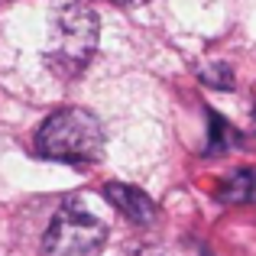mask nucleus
I'll return each instance as SVG.
<instances>
[{"label":"nucleus","mask_w":256,"mask_h":256,"mask_svg":"<svg viewBox=\"0 0 256 256\" xmlns=\"http://www.w3.org/2000/svg\"><path fill=\"white\" fill-rule=\"evenodd\" d=\"M104 150V126L84 107H62L36 130V152L52 162H94Z\"/></svg>","instance_id":"1"},{"label":"nucleus","mask_w":256,"mask_h":256,"mask_svg":"<svg viewBox=\"0 0 256 256\" xmlns=\"http://www.w3.org/2000/svg\"><path fill=\"white\" fill-rule=\"evenodd\" d=\"M98 16L88 4H65L52 13L49 23V46H46V62L56 75H78L88 68L94 49H98Z\"/></svg>","instance_id":"2"},{"label":"nucleus","mask_w":256,"mask_h":256,"mask_svg":"<svg viewBox=\"0 0 256 256\" xmlns=\"http://www.w3.org/2000/svg\"><path fill=\"white\" fill-rule=\"evenodd\" d=\"M107 244V224L88 211L78 198H65L42 237L46 256H100Z\"/></svg>","instance_id":"3"},{"label":"nucleus","mask_w":256,"mask_h":256,"mask_svg":"<svg viewBox=\"0 0 256 256\" xmlns=\"http://www.w3.org/2000/svg\"><path fill=\"white\" fill-rule=\"evenodd\" d=\"M104 198L110 201L126 220H133V224H150V220L156 218V204H152V198L146 192H140V188H133V185L107 182V185H104Z\"/></svg>","instance_id":"4"},{"label":"nucleus","mask_w":256,"mask_h":256,"mask_svg":"<svg viewBox=\"0 0 256 256\" xmlns=\"http://www.w3.org/2000/svg\"><path fill=\"white\" fill-rule=\"evenodd\" d=\"M218 201L224 204H256V169H240L220 182Z\"/></svg>","instance_id":"5"},{"label":"nucleus","mask_w":256,"mask_h":256,"mask_svg":"<svg viewBox=\"0 0 256 256\" xmlns=\"http://www.w3.org/2000/svg\"><path fill=\"white\" fill-rule=\"evenodd\" d=\"M211 117V143H208V152H224L227 146L237 143V133L227 120H220L218 114H208Z\"/></svg>","instance_id":"6"},{"label":"nucleus","mask_w":256,"mask_h":256,"mask_svg":"<svg viewBox=\"0 0 256 256\" xmlns=\"http://www.w3.org/2000/svg\"><path fill=\"white\" fill-rule=\"evenodd\" d=\"M201 82L211 84V88H224V91H230V88H234V75H230L227 65H211V68L201 72Z\"/></svg>","instance_id":"7"},{"label":"nucleus","mask_w":256,"mask_h":256,"mask_svg":"<svg viewBox=\"0 0 256 256\" xmlns=\"http://www.w3.org/2000/svg\"><path fill=\"white\" fill-rule=\"evenodd\" d=\"M130 256H166L162 250H136V253H130Z\"/></svg>","instance_id":"8"},{"label":"nucleus","mask_w":256,"mask_h":256,"mask_svg":"<svg viewBox=\"0 0 256 256\" xmlns=\"http://www.w3.org/2000/svg\"><path fill=\"white\" fill-rule=\"evenodd\" d=\"M114 4H126V6H136V4H146V0H114Z\"/></svg>","instance_id":"9"}]
</instances>
